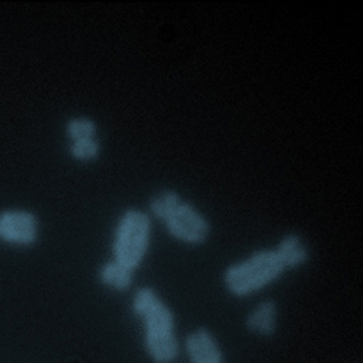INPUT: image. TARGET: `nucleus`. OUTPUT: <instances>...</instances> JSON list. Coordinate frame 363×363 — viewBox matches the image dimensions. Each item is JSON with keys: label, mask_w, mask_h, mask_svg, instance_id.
Here are the masks:
<instances>
[{"label": "nucleus", "mask_w": 363, "mask_h": 363, "mask_svg": "<svg viewBox=\"0 0 363 363\" xmlns=\"http://www.w3.org/2000/svg\"><path fill=\"white\" fill-rule=\"evenodd\" d=\"M131 311L143 325V345L153 363H176L182 345L176 315L160 294L151 286L138 288L131 299Z\"/></svg>", "instance_id": "f257e3e1"}, {"label": "nucleus", "mask_w": 363, "mask_h": 363, "mask_svg": "<svg viewBox=\"0 0 363 363\" xmlns=\"http://www.w3.org/2000/svg\"><path fill=\"white\" fill-rule=\"evenodd\" d=\"M285 274L286 270L274 247L257 249L247 257L228 264L221 282L233 298L245 299L274 285Z\"/></svg>", "instance_id": "f03ea898"}, {"label": "nucleus", "mask_w": 363, "mask_h": 363, "mask_svg": "<svg viewBox=\"0 0 363 363\" xmlns=\"http://www.w3.org/2000/svg\"><path fill=\"white\" fill-rule=\"evenodd\" d=\"M151 238H153V220L148 213L137 208L124 211L112 233V259L137 270L150 252Z\"/></svg>", "instance_id": "7ed1b4c3"}, {"label": "nucleus", "mask_w": 363, "mask_h": 363, "mask_svg": "<svg viewBox=\"0 0 363 363\" xmlns=\"http://www.w3.org/2000/svg\"><path fill=\"white\" fill-rule=\"evenodd\" d=\"M163 225L173 240L189 247L205 245L213 233V225L201 209L185 199L177 205Z\"/></svg>", "instance_id": "20e7f679"}, {"label": "nucleus", "mask_w": 363, "mask_h": 363, "mask_svg": "<svg viewBox=\"0 0 363 363\" xmlns=\"http://www.w3.org/2000/svg\"><path fill=\"white\" fill-rule=\"evenodd\" d=\"M40 237V221L37 216L26 209L0 211V243L28 247Z\"/></svg>", "instance_id": "39448f33"}, {"label": "nucleus", "mask_w": 363, "mask_h": 363, "mask_svg": "<svg viewBox=\"0 0 363 363\" xmlns=\"http://www.w3.org/2000/svg\"><path fill=\"white\" fill-rule=\"evenodd\" d=\"M184 350L188 363H224V352L217 336L206 327H195L184 339Z\"/></svg>", "instance_id": "423d86ee"}, {"label": "nucleus", "mask_w": 363, "mask_h": 363, "mask_svg": "<svg viewBox=\"0 0 363 363\" xmlns=\"http://www.w3.org/2000/svg\"><path fill=\"white\" fill-rule=\"evenodd\" d=\"M245 328L253 336L272 339L279 328V307L275 299H262L246 314Z\"/></svg>", "instance_id": "0eeeda50"}, {"label": "nucleus", "mask_w": 363, "mask_h": 363, "mask_svg": "<svg viewBox=\"0 0 363 363\" xmlns=\"http://www.w3.org/2000/svg\"><path fill=\"white\" fill-rule=\"evenodd\" d=\"M285 270H296L306 266L311 259V252L306 240L298 233H286L274 247Z\"/></svg>", "instance_id": "6e6552de"}, {"label": "nucleus", "mask_w": 363, "mask_h": 363, "mask_svg": "<svg viewBox=\"0 0 363 363\" xmlns=\"http://www.w3.org/2000/svg\"><path fill=\"white\" fill-rule=\"evenodd\" d=\"M134 272L135 270L130 269L128 266L111 259L99 267L98 279L105 288L113 292H125L133 286Z\"/></svg>", "instance_id": "1a4fd4ad"}, {"label": "nucleus", "mask_w": 363, "mask_h": 363, "mask_svg": "<svg viewBox=\"0 0 363 363\" xmlns=\"http://www.w3.org/2000/svg\"><path fill=\"white\" fill-rule=\"evenodd\" d=\"M182 201L184 199H182L179 192L173 189H162L150 198L147 213L151 220L160 221L163 224Z\"/></svg>", "instance_id": "9d476101"}, {"label": "nucleus", "mask_w": 363, "mask_h": 363, "mask_svg": "<svg viewBox=\"0 0 363 363\" xmlns=\"http://www.w3.org/2000/svg\"><path fill=\"white\" fill-rule=\"evenodd\" d=\"M66 135L70 140V143L87 138H96L98 125L94 119H90L87 116H74L67 121Z\"/></svg>", "instance_id": "9b49d317"}, {"label": "nucleus", "mask_w": 363, "mask_h": 363, "mask_svg": "<svg viewBox=\"0 0 363 363\" xmlns=\"http://www.w3.org/2000/svg\"><path fill=\"white\" fill-rule=\"evenodd\" d=\"M69 155L72 159L80 163L94 162L101 155V143L96 138H87L80 141H73L69 145Z\"/></svg>", "instance_id": "f8f14e48"}]
</instances>
